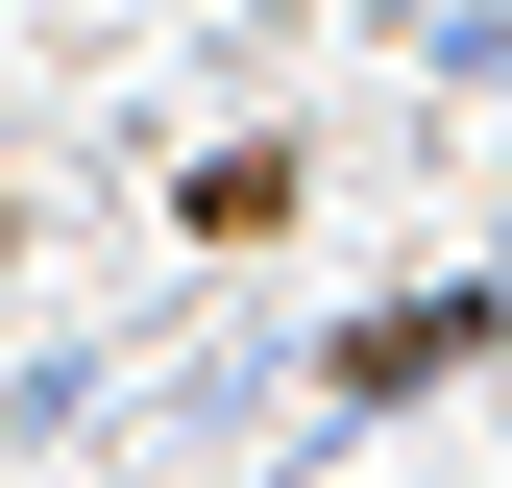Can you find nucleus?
Returning a JSON list of instances; mask_svg holds the SVG:
<instances>
[{"mask_svg": "<svg viewBox=\"0 0 512 488\" xmlns=\"http://www.w3.org/2000/svg\"><path fill=\"white\" fill-rule=\"evenodd\" d=\"M464 342H488V293H415V318H366V342H342V391H439Z\"/></svg>", "mask_w": 512, "mask_h": 488, "instance_id": "obj_1", "label": "nucleus"}]
</instances>
